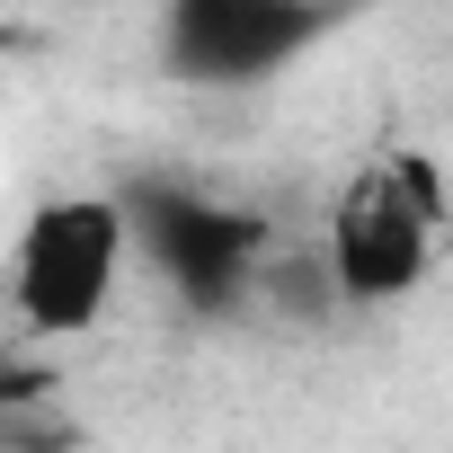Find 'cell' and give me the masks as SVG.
Here are the masks:
<instances>
[{
  "instance_id": "obj_4",
  "label": "cell",
  "mask_w": 453,
  "mask_h": 453,
  "mask_svg": "<svg viewBox=\"0 0 453 453\" xmlns=\"http://www.w3.org/2000/svg\"><path fill=\"white\" fill-rule=\"evenodd\" d=\"M36 391V373H0V409H10V400H27Z\"/></svg>"
},
{
  "instance_id": "obj_2",
  "label": "cell",
  "mask_w": 453,
  "mask_h": 453,
  "mask_svg": "<svg viewBox=\"0 0 453 453\" xmlns=\"http://www.w3.org/2000/svg\"><path fill=\"white\" fill-rule=\"evenodd\" d=\"M134 258V204L116 196H45L10 241V311L27 338H89Z\"/></svg>"
},
{
  "instance_id": "obj_3",
  "label": "cell",
  "mask_w": 453,
  "mask_h": 453,
  "mask_svg": "<svg viewBox=\"0 0 453 453\" xmlns=\"http://www.w3.org/2000/svg\"><path fill=\"white\" fill-rule=\"evenodd\" d=\"M329 0H169L160 45L178 81L204 89H250L267 72H285L303 45H320Z\"/></svg>"
},
{
  "instance_id": "obj_1",
  "label": "cell",
  "mask_w": 453,
  "mask_h": 453,
  "mask_svg": "<svg viewBox=\"0 0 453 453\" xmlns=\"http://www.w3.org/2000/svg\"><path fill=\"white\" fill-rule=\"evenodd\" d=\"M444 232H453V196H444V169H435L426 151H382V160H365V169L338 187L329 232H320V258H329L338 303H356V311L409 303V294L435 276Z\"/></svg>"
}]
</instances>
